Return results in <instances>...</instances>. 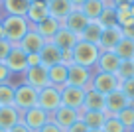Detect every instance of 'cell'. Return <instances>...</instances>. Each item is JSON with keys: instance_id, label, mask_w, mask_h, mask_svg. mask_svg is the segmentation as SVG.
Here are the masks:
<instances>
[{"instance_id": "cell-35", "label": "cell", "mask_w": 134, "mask_h": 132, "mask_svg": "<svg viewBox=\"0 0 134 132\" xmlns=\"http://www.w3.org/2000/svg\"><path fill=\"white\" fill-rule=\"evenodd\" d=\"M118 79L120 81H124V79H132L134 77V59H126V61L120 63V67H118L116 71Z\"/></svg>"}, {"instance_id": "cell-50", "label": "cell", "mask_w": 134, "mask_h": 132, "mask_svg": "<svg viewBox=\"0 0 134 132\" xmlns=\"http://www.w3.org/2000/svg\"><path fill=\"white\" fill-rule=\"evenodd\" d=\"M128 132H134V126H132V128H130V130H128Z\"/></svg>"}, {"instance_id": "cell-52", "label": "cell", "mask_w": 134, "mask_h": 132, "mask_svg": "<svg viewBox=\"0 0 134 132\" xmlns=\"http://www.w3.org/2000/svg\"><path fill=\"white\" fill-rule=\"evenodd\" d=\"M0 4H2V0H0Z\"/></svg>"}, {"instance_id": "cell-31", "label": "cell", "mask_w": 134, "mask_h": 132, "mask_svg": "<svg viewBox=\"0 0 134 132\" xmlns=\"http://www.w3.org/2000/svg\"><path fill=\"white\" fill-rule=\"evenodd\" d=\"M97 22H99L103 28H114V26H118L116 10H114V6H107V8L103 10V14H100V18H99Z\"/></svg>"}, {"instance_id": "cell-11", "label": "cell", "mask_w": 134, "mask_h": 132, "mask_svg": "<svg viewBox=\"0 0 134 132\" xmlns=\"http://www.w3.org/2000/svg\"><path fill=\"white\" fill-rule=\"evenodd\" d=\"M122 28L120 26H114V28H103V34H100L99 40V50L100 51H114V47L120 43L122 40Z\"/></svg>"}, {"instance_id": "cell-28", "label": "cell", "mask_w": 134, "mask_h": 132, "mask_svg": "<svg viewBox=\"0 0 134 132\" xmlns=\"http://www.w3.org/2000/svg\"><path fill=\"white\" fill-rule=\"evenodd\" d=\"M100 34H103V26H100L99 22H89V26L83 30V34L79 36V40H83V41H89V43H95V46H99Z\"/></svg>"}, {"instance_id": "cell-7", "label": "cell", "mask_w": 134, "mask_h": 132, "mask_svg": "<svg viewBox=\"0 0 134 132\" xmlns=\"http://www.w3.org/2000/svg\"><path fill=\"white\" fill-rule=\"evenodd\" d=\"M20 122L26 124L32 132H38L46 122H49V114L40 107H32V108H28V111H22Z\"/></svg>"}, {"instance_id": "cell-25", "label": "cell", "mask_w": 134, "mask_h": 132, "mask_svg": "<svg viewBox=\"0 0 134 132\" xmlns=\"http://www.w3.org/2000/svg\"><path fill=\"white\" fill-rule=\"evenodd\" d=\"M20 116H22V112L18 111L14 104H10V107H0V128L10 130L12 126H16V124L20 122Z\"/></svg>"}, {"instance_id": "cell-8", "label": "cell", "mask_w": 134, "mask_h": 132, "mask_svg": "<svg viewBox=\"0 0 134 132\" xmlns=\"http://www.w3.org/2000/svg\"><path fill=\"white\" fill-rule=\"evenodd\" d=\"M85 95H87V89L65 85L61 89V104L63 107H69V108H75V111H81L83 103H85Z\"/></svg>"}, {"instance_id": "cell-18", "label": "cell", "mask_w": 134, "mask_h": 132, "mask_svg": "<svg viewBox=\"0 0 134 132\" xmlns=\"http://www.w3.org/2000/svg\"><path fill=\"white\" fill-rule=\"evenodd\" d=\"M18 46H20L26 53H40V51L43 50V46H46V40L32 28L24 37H22V41L18 43Z\"/></svg>"}, {"instance_id": "cell-12", "label": "cell", "mask_w": 134, "mask_h": 132, "mask_svg": "<svg viewBox=\"0 0 134 132\" xmlns=\"http://www.w3.org/2000/svg\"><path fill=\"white\" fill-rule=\"evenodd\" d=\"M128 104H132V103L124 97V93H122L120 89H116V91H113V93L107 95L105 112H107V116H116L118 112H120L122 108H126Z\"/></svg>"}, {"instance_id": "cell-5", "label": "cell", "mask_w": 134, "mask_h": 132, "mask_svg": "<svg viewBox=\"0 0 134 132\" xmlns=\"http://www.w3.org/2000/svg\"><path fill=\"white\" fill-rule=\"evenodd\" d=\"M38 107L43 108L47 114H51L53 111H57L61 107V89L57 87H43L42 91L38 93Z\"/></svg>"}, {"instance_id": "cell-10", "label": "cell", "mask_w": 134, "mask_h": 132, "mask_svg": "<svg viewBox=\"0 0 134 132\" xmlns=\"http://www.w3.org/2000/svg\"><path fill=\"white\" fill-rule=\"evenodd\" d=\"M2 63L10 69V73H26V69H28V53L20 46H12L8 57Z\"/></svg>"}, {"instance_id": "cell-48", "label": "cell", "mask_w": 134, "mask_h": 132, "mask_svg": "<svg viewBox=\"0 0 134 132\" xmlns=\"http://www.w3.org/2000/svg\"><path fill=\"white\" fill-rule=\"evenodd\" d=\"M103 2H107V6H109V2H110V0H103Z\"/></svg>"}, {"instance_id": "cell-4", "label": "cell", "mask_w": 134, "mask_h": 132, "mask_svg": "<svg viewBox=\"0 0 134 132\" xmlns=\"http://www.w3.org/2000/svg\"><path fill=\"white\" fill-rule=\"evenodd\" d=\"M91 89L103 93V95H109V93L120 89V79H118L116 73H103V71H97V73H93Z\"/></svg>"}, {"instance_id": "cell-21", "label": "cell", "mask_w": 134, "mask_h": 132, "mask_svg": "<svg viewBox=\"0 0 134 132\" xmlns=\"http://www.w3.org/2000/svg\"><path fill=\"white\" fill-rule=\"evenodd\" d=\"M67 71H69V65L67 63H57V65L47 67V77H49V85L57 87V89H63L67 85Z\"/></svg>"}, {"instance_id": "cell-51", "label": "cell", "mask_w": 134, "mask_h": 132, "mask_svg": "<svg viewBox=\"0 0 134 132\" xmlns=\"http://www.w3.org/2000/svg\"><path fill=\"white\" fill-rule=\"evenodd\" d=\"M132 10H134V2H132Z\"/></svg>"}, {"instance_id": "cell-13", "label": "cell", "mask_w": 134, "mask_h": 132, "mask_svg": "<svg viewBox=\"0 0 134 132\" xmlns=\"http://www.w3.org/2000/svg\"><path fill=\"white\" fill-rule=\"evenodd\" d=\"M26 83H28V85H32L34 89L42 91L43 87L49 85V77H47V67H43V65L28 67V69H26Z\"/></svg>"}, {"instance_id": "cell-20", "label": "cell", "mask_w": 134, "mask_h": 132, "mask_svg": "<svg viewBox=\"0 0 134 132\" xmlns=\"http://www.w3.org/2000/svg\"><path fill=\"white\" fill-rule=\"evenodd\" d=\"M32 0H2L0 10L4 16H26Z\"/></svg>"}, {"instance_id": "cell-47", "label": "cell", "mask_w": 134, "mask_h": 132, "mask_svg": "<svg viewBox=\"0 0 134 132\" xmlns=\"http://www.w3.org/2000/svg\"><path fill=\"white\" fill-rule=\"evenodd\" d=\"M34 2H43V4H47V2H49V0H34Z\"/></svg>"}, {"instance_id": "cell-33", "label": "cell", "mask_w": 134, "mask_h": 132, "mask_svg": "<svg viewBox=\"0 0 134 132\" xmlns=\"http://www.w3.org/2000/svg\"><path fill=\"white\" fill-rule=\"evenodd\" d=\"M116 118L124 124L126 130H130V128L134 126V104H128L126 108H122V111L116 114Z\"/></svg>"}, {"instance_id": "cell-32", "label": "cell", "mask_w": 134, "mask_h": 132, "mask_svg": "<svg viewBox=\"0 0 134 132\" xmlns=\"http://www.w3.org/2000/svg\"><path fill=\"white\" fill-rule=\"evenodd\" d=\"M14 89L12 83H2L0 85V107H10L14 104Z\"/></svg>"}, {"instance_id": "cell-43", "label": "cell", "mask_w": 134, "mask_h": 132, "mask_svg": "<svg viewBox=\"0 0 134 132\" xmlns=\"http://www.w3.org/2000/svg\"><path fill=\"white\" fill-rule=\"evenodd\" d=\"M122 36H124V37H130V40H134V24L124 26V28H122Z\"/></svg>"}, {"instance_id": "cell-45", "label": "cell", "mask_w": 134, "mask_h": 132, "mask_svg": "<svg viewBox=\"0 0 134 132\" xmlns=\"http://www.w3.org/2000/svg\"><path fill=\"white\" fill-rule=\"evenodd\" d=\"M69 2L73 4V8H81V6H83L87 0H69Z\"/></svg>"}, {"instance_id": "cell-40", "label": "cell", "mask_w": 134, "mask_h": 132, "mask_svg": "<svg viewBox=\"0 0 134 132\" xmlns=\"http://www.w3.org/2000/svg\"><path fill=\"white\" fill-rule=\"evenodd\" d=\"M36 65H42L40 53H28V67H36Z\"/></svg>"}, {"instance_id": "cell-30", "label": "cell", "mask_w": 134, "mask_h": 132, "mask_svg": "<svg viewBox=\"0 0 134 132\" xmlns=\"http://www.w3.org/2000/svg\"><path fill=\"white\" fill-rule=\"evenodd\" d=\"M116 10V20H118V26L124 28V26H130L134 24V10L132 6H118Z\"/></svg>"}, {"instance_id": "cell-6", "label": "cell", "mask_w": 134, "mask_h": 132, "mask_svg": "<svg viewBox=\"0 0 134 132\" xmlns=\"http://www.w3.org/2000/svg\"><path fill=\"white\" fill-rule=\"evenodd\" d=\"M91 79L93 73L91 69L77 63H69V71H67V85L81 87V89H91Z\"/></svg>"}, {"instance_id": "cell-27", "label": "cell", "mask_w": 134, "mask_h": 132, "mask_svg": "<svg viewBox=\"0 0 134 132\" xmlns=\"http://www.w3.org/2000/svg\"><path fill=\"white\" fill-rule=\"evenodd\" d=\"M105 8H107V2H103V0H87L79 10L89 18V22H97Z\"/></svg>"}, {"instance_id": "cell-26", "label": "cell", "mask_w": 134, "mask_h": 132, "mask_svg": "<svg viewBox=\"0 0 134 132\" xmlns=\"http://www.w3.org/2000/svg\"><path fill=\"white\" fill-rule=\"evenodd\" d=\"M47 16H49L47 4H43V2H34L32 0V4H30V8H28V14H26L30 24L36 26V24H40V22H43Z\"/></svg>"}, {"instance_id": "cell-3", "label": "cell", "mask_w": 134, "mask_h": 132, "mask_svg": "<svg viewBox=\"0 0 134 132\" xmlns=\"http://www.w3.org/2000/svg\"><path fill=\"white\" fill-rule=\"evenodd\" d=\"M38 89H34L32 85H28V83H22V85H18L16 89H14V107L18 108V111H28V108L32 107H38Z\"/></svg>"}, {"instance_id": "cell-39", "label": "cell", "mask_w": 134, "mask_h": 132, "mask_svg": "<svg viewBox=\"0 0 134 132\" xmlns=\"http://www.w3.org/2000/svg\"><path fill=\"white\" fill-rule=\"evenodd\" d=\"M10 77H12L10 69L4 65V63H0V85H2V83H10Z\"/></svg>"}, {"instance_id": "cell-22", "label": "cell", "mask_w": 134, "mask_h": 132, "mask_svg": "<svg viewBox=\"0 0 134 132\" xmlns=\"http://www.w3.org/2000/svg\"><path fill=\"white\" fill-rule=\"evenodd\" d=\"M51 41H53V43H55V46H57L61 51H73L75 43L79 41V36H75L73 32L61 28V30H59V32L53 36V40H51Z\"/></svg>"}, {"instance_id": "cell-49", "label": "cell", "mask_w": 134, "mask_h": 132, "mask_svg": "<svg viewBox=\"0 0 134 132\" xmlns=\"http://www.w3.org/2000/svg\"><path fill=\"white\" fill-rule=\"evenodd\" d=\"M0 132H8V130H4V128H0Z\"/></svg>"}, {"instance_id": "cell-34", "label": "cell", "mask_w": 134, "mask_h": 132, "mask_svg": "<svg viewBox=\"0 0 134 132\" xmlns=\"http://www.w3.org/2000/svg\"><path fill=\"white\" fill-rule=\"evenodd\" d=\"M100 132H128V130L124 128V124L116 116H107V122L103 124V130Z\"/></svg>"}, {"instance_id": "cell-19", "label": "cell", "mask_w": 134, "mask_h": 132, "mask_svg": "<svg viewBox=\"0 0 134 132\" xmlns=\"http://www.w3.org/2000/svg\"><path fill=\"white\" fill-rule=\"evenodd\" d=\"M40 57H42L43 67H51V65H57V63L63 61V51L55 46L53 41H46L43 50L40 51Z\"/></svg>"}, {"instance_id": "cell-44", "label": "cell", "mask_w": 134, "mask_h": 132, "mask_svg": "<svg viewBox=\"0 0 134 132\" xmlns=\"http://www.w3.org/2000/svg\"><path fill=\"white\" fill-rule=\"evenodd\" d=\"M8 132H32V130H30V128L28 126H26V124H22V122H18L16 124V126H12V128H10V130Z\"/></svg>"}, {"instance_id": "cell-36", "label": "cell", "mask_w": 134, "mask_h": 132, "mask_svg": "<svg viewBox=\"0 0 134 132\" xmlns=\"http://www.w3.org/2000/svg\"><path fill=\"white\" fill-rule=\"evenodd\" d=\"M120 91L124 93V97L134 104V77H132V79H124V81H120Z\"/></svg>"}, {"instance_id": "cell-42", "label": "cell", "mask_w": 134, "mask_h": 132, "mask_svg": "<svg viewBox=\"0 0 134 132\" xmlns=\"http://www.w3.org/2000/svg\"><path fill=\"white\" fill-rule=\"evenodd\" d=\"M134 0H110L109 6H114V8H118V6H132Z\"/></svg>"}, {"instance_id": "cell-41", "label": "cell", "mask_w": 134, "mask_h": 132, "mask_svg": "<svg viewBox=\"0 0 134 132\" xmlns=\"http://www.w3.org/2000/svg\"><path fill=\"white\" fill-rule=\"evenodd\" d=\"M38 132H63V130H59V126H55L53 122H46Z\"/></svg>"}, {"instance_id": "cell-16", "label": "cell", "mask_w": 134, "mask_h": 132, "mask_svg": "<svg viewBox=\"0 0 134 132\" xmlns=\"http://www.w3.org/2000/svg\"><path fill=\"white\" fill-rule=\"evenodd\" d=\"M79 118L87 124L91 132H100L103 124L107 122V112L103 111H79Z\"/></svg>"}, {"instance_id": "cell-15", "label": "cell", "mask_w": 134, "mask_h": 132, "mask_svg": "<svg viewBox=\"0 0 134 132\" xmlns=\"http://www.w3.org/2000/svg\"><path fill=\"white\" fill-rule=\"evenodd\" d=\"M120 63H122V59L114 51H100L95 67H97V71H103V73H116Z\"/></svg>"}, {"instance_id": "cell-38", "label": "cell", "mask_w": 134, "mask_h": 132, "mask_svg": "<svg viewBox=\"0 0 134 132\" xmlns=\"http://www.w3.org/2000/svg\"><path fill=\"white\" fill-rule=\"evenodd\" d=\"M65 132H91V130H89V128H87V124H85L83 120L79 118V120H77V122H73L71 126L67 128Z\"/></svg>"}, {"instance_id": "cell-46", "label": "cell", "mask_w": 134, "mask_h": 132, "mask_svg": "<svg viewBox=\"0 0 134 132\" xmlns=\"http://www.w3.org/2000/svg\"><path fill=\"white\" fill-rule=\"evenodd\" d=\"M4 37V28H2V20H0V40Z\"/></svg>"}, {"instance_id": "cell-9", "label": "cell", "mask_w": 134, "mask_h": 132, "mask_svg": "<svg viewBox=\"0 0 134 132\" xmlns=\"http://www.w3.org/2000/svg\"><path fill=\"white\" fill-rule=\"evenodd\" d=\"M77 120H79V111L63 107V104L49 114V122H53L55 126H59V130H63V132L71 126L73 122H77Z\"/></svg>"}, {"instance_id": "cell-14", "label": "cell", "mask_w": 134, "mask_h": 132, "mask_svg": "<svg viewBox=\"0 0 134 132\" xmlns=\"http://www.w3.org/2000/svg\"><path fill=\"white\" fill-rule=\"evenodd\" d=\"M61 24H63V28H65V30L73 32L75 36H81V34H83V30L89 26V18L85 16L79 8H75L71 14H69V16L65 18V20L61 22Z\"/></svg>"}, {"instance_id": "cell-23", "label": "cell", "mask_w": 134, "mask_h": 132, "mask_svg": "<svg viewBox=\"0 0 134 132\" xmlns=\"http://www.w3.org/2000/svg\"><path fill=\"white\" fill-rule=\"evenodd\" d=\"M47 10H49V16H53L59 22H63L75 8H73V4L69 0H49L47 2Z\"/></svg>"}, {"instance_id": "cell-37", "label": "cell", "mask_w": 134, "mask_h": 132, "mask_svg": "<svg viewBox=\"0 0 134 132\" xmlns=\"http://www.w3.org/2000/svg\"><path fill=\"white\" fill-rule=\"evenodd\" d=\"M10 50H12V43H10L6 37H2V40H0V63H2L6 57H8Z\"/></svg>"}, {"instance_id": "cell-53", "label": "cell", "mask_w": 134, "mask_h": 132, "mask_svg": "<svg viewBox=\"0 0 134 132\" xmlns=\"http://www.w3.org/2000/svg\"><path fill=\"white\" fill-rule=\"evenodd\" d=\"M0 12H2V10H0Z\"/></svg>"}, {"instance_id": "cell-24", "label": "cell", "mask_w": 134, "mask_h": 132, "mask_svg": "<svg viewBox=\"0 0 134 132\" xmlns=\"http://www.w3.org/2000/svg\"><path fill=\"white\" fill-rule=\"evenodd\" d=\"M105 103H107V95L95 91V89H87L85 103H83L81 111H103L105 112Z\"/></svg>"}, {"instance_id": "cell-29", "label": "cell", "mask_w": 134, "mask_h": 132, "mask_svg": "<svg viewBox=\"0 0 134 132\" xmlns=\"http://www.w3.org/2000/svg\"><path fill=\"white\" fill-rule=\"evenodd\" d=\"M114 53H116L122 61H126V59H134V40H130V37H122L120 43L114 47Z\"/></svg>"}, {"instance_id": "cell-1", "label": "cell", "mask_w": 134, "mask_h": 132, "mask_svg": "<svg viewBox=\"0 0 134 132\" xmlns=\"http://www.w3.org/2000/svg\"><path fill=\"white\" fill-rule=\"evenodd\" d=\"M2 28H4V37L12 43L18 46L22 37L32 30V24L28 22L26 16H4L2 18Z\"/></svg>"}, {"instance_id": "cell-2", "label": "cell", "mask_w": 134, "mask_h": 132, "mask_svg": "<svg viewBox=\"0 0 134 132\" xmlns=\"http://www.w3.org/2000/svg\"><path fill=\"white\" fill-rule=\"evenodd\" d=\"M99 55H100L99 46L89 43V41H83V40H79L75 43V47H73V63L83 65V67H87V69H93V67L97 65Z\"/></svg>"}, {"instance_id": "cell-17", "label": "cell", "mask_w": 134, "mask_h": 132, "mask_svg": "<svg viewBox=\"0 0 134 132\" xmlns=\"http://www.w3.org/2000/svg\"><path fill=\"white\" fill-rule=\"evenodd\" d=\"M36 32L40 34V36L43 37L46 41H51L53 40V36L59 32V30L63 28V24L57 20V18H53V16H47L43 22H40V24H36V26H32Z\"/></svg>"}]
</instances>
